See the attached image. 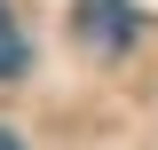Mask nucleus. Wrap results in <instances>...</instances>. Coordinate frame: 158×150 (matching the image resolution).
I'll list each match as a JSON object with an SVG mask.
<instances>
[{
	"label": "nucleus",
	"mask_w": 158,
	"mask_h": 150,
	"mask_svg": "<svg viewBox=\"0 0 158 150\" xmlns=\"http://www.w3.org/2000/svg\"><path fill=\"white\" fill-rule=\"evenodd\" d=\"M79 40H87L95 56H118V48L135 40V8H127V0H79Z\"/></svg>",
	"instance_id": "nucleus-1"
},
{
	"label": "nucleus",
	"mask_w": 158,
	"mask_h": 150,
	"mask_svg": "<svg viewBox=\"0 0 158 150\" xmlns=\"http://www.w3.org/2000/svg\"><path fill=\"white\" fill-rule=\"evenodd\" d=\"M24 71V24L8 16V0H0V79H16Z\"/></svg>",
	"instance_id": "nucleus-2"
},
{
	"label": "nucleus",
	"mask_w": 158,
	"mask_h": 150,
	"mask_svg": "<svg viewBox=\"0 0 158 150\" xmlns=\"http://www.w3.org/2000/svg\"><path fill=\"white\" fill-rule=\"evenodd\" d=\"M0 150H24V142H16V134H8V127H0Z\"/></svg>",
	"instance_id": "nucleus-3"
}]
</instances>
